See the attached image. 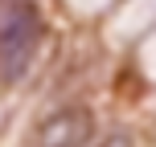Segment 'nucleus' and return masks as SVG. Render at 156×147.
Here are the masks:
<instances>
[{
  "instance_id": "nucleus-2",
  "label": "nucleus",
  "mask_w": 156,
  "mask_h": 147,
  "mask_svg": "<svg viewBox=\"0 0 156 147\" xmlns=\"http://www.w3.org/2000/svg\"><path fill=\"white\" fill-rule=\"evenodd\" d=\"M94 135V115L82 102H66L33 127V147H86Z\"/></svg>"
},
{
  "instance_id": "nucleus-3",
  "label": "nucleus",
  "mask_w": 156,
  "mask_h": 147,
  "mask_svg": "<svg viewBox=\"0 0 156 147\" xmlns=\"http://www.w3.org/2000/svg\"><path fill=\"white\" fill-rule=\"evenodd\" d=\"M107 147H115V143H107Z\"/></svg>"
},
{
  "instance_id": "nucleus-1",
  "label": "nucleus",
  "mask_w": 156,
  "mask_h": 147,
  "mask_svg": "<svg viewBox=\"0 0 156 147\" xmlns=\"http://www.w3.org/2000/svg\"><path fill=\"white\" fill-rule=\"evenodd\" d=\"M45 37V21L33 0H8L0 4V90L16 86L29 74L33 57Z\"/></svg>"
}]
</instances>
